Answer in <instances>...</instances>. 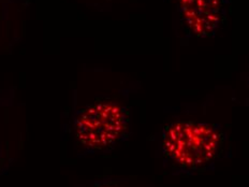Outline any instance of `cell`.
Wrapping results in <instances>:
<instances>
[{
    "label": "cell",
    "mask_w": 249,
    "mask_h": 187,
    "mask_svg": "<svg viewBox=\"0 0 249 187\" xmlns=\"http://www.w3.org/2000/svg\"><path fill=\"white\" fill-rule=\"evenodd\" d=\"M184 29L193 37H214L227 18V0H173Z\"/></svg>",
    "instance_id": "obj_3"
},
{
    "label": "cell",
    "mask_w": 249,
    "mask_h": 187,
    "mask_svg": "<svg viewBox=\"0 0 249 187\" xmlns=\"http://www.w3.org/2000/svg\"><path fill=\"white\" fill-rule=\"evenodd\" d=\"M129 126V114L112 101L92 103L75 117L74 131L79 142L89 150H103L117 143Z\"/></svg>",
    "instance_id": "obj_2"
},
{
    "label": "cell",
    "mask_w": 249,
    "mask_h": 187,
    "mask_svg": "<svg viewBox=\"0 0 249 187\" xmlns=\"http://www.w3.org/2000/svg\"><path fill=\"white\" fill-rule=\"evenodd\" d=\"M99 187H112V186H99Z\"/></svg>",
    "instance_id": "obj_4"
},
{
    "label": "cell",
    "mask_w": 249,
    "mask_h": 187,
    "mask_svg": "<svg viewBox=\"0 0 249 187\" xmlns=\"http://www.w3.org/2000/svg\"><path fill=\"white\" fill-rule=\"evenodd\" d=\"M221 143L222 133L216 125L195 119L167 125L161 137L164 157L186 171H198L212 164Z\"/></svg>",
    "instance_id": "obj_1"
}]
</instances>
